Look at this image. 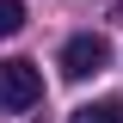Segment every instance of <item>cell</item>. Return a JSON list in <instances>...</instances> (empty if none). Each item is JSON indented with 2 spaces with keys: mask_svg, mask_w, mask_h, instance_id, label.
<instances>
[{
  "mask_svg": "<svg viewBox=\"0 0 123 123\" xmlns=\"http://www.w3.org/2000/svg\"><path fill=\"white\" fill-rule=\"evenodd\" d=\"M12 31H25V6L18 0H0V37H12Z\"/></svg>",
  "mask_w": 123,
  "mask_h": 123,
  "instance_id": "4",
  "label": "cell"
},
{
  "mask_svg": "<svg viewBox=\"0 0 123 123\" xmlns=\"http://www.w3.org/2000/svg\"><path fill=\"white\" fill-rule=\"evenodd\" d=\"M111 68V43L98 37V31H80V37H68L62 43V74L68 80H92Z\"/></svg>",
  "mask_w": 123,
  "mask_h": 123,
  "instance_id": "2",
  "label": "cell"
},
{
  "mask_svg": "<svg viewBox=\"0 0 123 123\" xmlns=\"http://www.w3.org/2000/svg\"><path fill=\"white\" fill-rule=\"evenodd\" d=\"M68 123H123V98H92V105H80Z\"/></svg>",
  "mask_w": 123,
  "mask_h": 123,
  "instance_id": "3",
  "label": "cell"
},
{
  "mask_svg": "<svg viewBox=\"0 0 123 123\" xmlns=\"http://www.w3.org/2000/svg\"><path fill=\"white\" fill-rule=\"evenodd\" d=\"M111 18H117V25H123V0H117V6H111Z\"/></svg>",
  "mask_w": 123,
  "mask_h": 123,
  "instance_id": "5",
  "label": "cell"
},
{
  "mask_svg": "<svg viewBox=\"0 0 123 123\" xmlns=\"http://www.w3.org/2000/svg\"><path fill=\"white\" fill-rule=\"evenodd\" d=\"M0 105L6 111H37L43 105V68L37 62H0Z\"/></svg>",
  "mask_w": 123,
  "mask_h": 123,
  "instance_id": "1",
  "label": "cell"
}]
</instances>
